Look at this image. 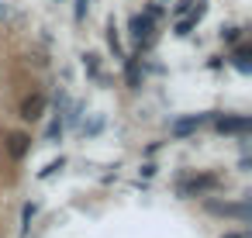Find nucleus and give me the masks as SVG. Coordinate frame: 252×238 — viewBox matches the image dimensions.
Listing matches in <instances>:
<instances>
[{"mask_svg":"<svg viewBox=\"0 0 252 238\" xmlns=\"http://www.w3.org/2000/svg\"><path fill=\"white\" fill-rule=\"evenodd\" d=\"M145 14H149L152 21H159V18H166V7H162V0H152V4L145 7Z\"/></svg>","mask_w":252,"mask_h":238,"instance_id":"4468645a","label":"nucleus"},{"mask_svg":"<svg viewBox=\"0 0 252 238\" xmlns=\"http://www.w3.org/2000/svg\"><path fill=\"white\" fill-rule=\"evenodd\" d=\"M107 45H111V52H114L118 59H125V52H121V38H118V28H114V21L107 25Z\"/></svg>","mask_w":252,"mask_h":238,"instance_id":"9b49d317","label":"nucleus"},{"mask_svg":"<svg viewBox=\"0 0 252 238\" xmlns=\"http://www.w3.org/2000/svg\"><path fill=\"white\" fill-rule=\"evenodd\" d=\"M83 69H87V76H100V56L97 52H87L83 56Z\"/></svg>","mask_w":252,"mask_h":238,"instance_id":"f8f14e48","label":"nucleus"},{"mask_svg":"<svg viewBox=\"0 0 252 238\" xmlns=\"http://www.w3.org/2000/svg\"><path fill=\"white\" fill-rule=\"evenodd\" d=\"M221 179L214 173H204V176H190V179H180L176 183V193L180 197H197V193H207V190H218Z\"/></svg>","mask_w":252,"mask_h":238,"instance_id":"f257e3e1","label":"nucleus"},{"mask_svg":"<svg viewBox=\"0 0 252 238\" xmlns=\"http://www.w3.org/2000/svg\"><path fill=\"white\" fill-rule=\"evenodd\" d=\"M63 166H66V159H56V162H49V166H45V169H42V173H38V176H42V179H45V176H52V173H59V169H63Z\"/></svg>","mask_w":252,"mask_h":238,"instance_id":"2eb2a0df","label":"nucleus"},{"mask_svg":"<svg viewBox=\"0 0 252 238\" xmlns=\"http://www.w3.org/2000/svg\"><path fill=\"white\" fill-rule=\"evenodd\" d=\"M221 238H245V235H238V231H224Z\"/></svg>","mask_w":252,"mask_h":238,"instance_id":"6ab92c4d","label":"nucleus"},{"mask_svg":"<svg viewBox=\"0 0 252 238\" xmlns=\"http://www.w3.org/2000/svg\"><path fill=\"white\" fill-rule=\"evenodd\" d=\"M128 31H131V38L138 42V49H149V45H152V38H156V21H152L149 14H131Z\"/></svg>","mask_w":252,"mask_h":238,"instance_id":"f03ea898","label":"nucleus"},{"mask_svg":"<svg viewBox=\"0 0 252 238\" xmlns=\"http://www.w3.org/2000/svg\"><path fill=\"white\" fill-rule=\"evenodd\" d=\"M28 149H32V138H28L25 131H14V135L7 138V152H11V159H25Z\"/></svg>","mask_w":252,"mask_h":238,"instance_id":"6e6552de","label":"nucleus"},{"mask_svg":"<svg viewBox=\"0 0 252 238\" xmlns=\"http://www.w3.org/2000/svg\"><path fill=\"white\" fill-rule=\"evenodd\" d=\"M211 121L221 135H249L252 131V118H245V114H238V118L235 114H214Z\"/></svg>","mask_w":252,"mask_h":238,"instance_id":"7ed1b4c3","label":"nucleus"},{"mask_svg":"<svg viewBox=\"0 0 252 238\" xmlns=\"http://www.w3.org/2000/svg\"><path fill=\"white\" fill-rule=\"evenodd\" d=\"M35 210H38L35 204H25V207H21V221H25V231H28V224H32V217H35Z\"/></svg>","mask_w":252,"mask_h":238,"instance_id":"dca6fc26","label":"nucleus"},{"mask_svg":"<svg viewBox=\"0 0 252 238\" xmlns=\"http://www.w3.org/2000/svg\"><path fill=\"white\" fill-rule=\"evenodd\" d=\"M204 121H211V114H187V118H176V121L169 124V135H173V138H187V135H193Z\"/></svg>","mask_w":252,"mask_h":238,"instance_id":"20e7f679","label":"nucleus"},{"mask_svg":"<svg viewBox=\"0 0 252 238\" xmlns=\"http://www.w3.org/2000/svg\"><path fill=\"white\" fill-rule=\"evenodd\" d=\"M190 7H193V0H180V4L173 7V18H183V14H190Z\"/></svg>","mask_w":252,"mask_h":238,"instance_id":"f3484780","label":"nucleus"},{"mask_svg":"<svg viewBox=\"0 0 252 238\" xmlns=\"http://www.w3.org/2000/svg\"><path fill=\"white\" fill-rule=\"evenodd\" d=\"M87 11H90V0H76V21H83Z\"/></svg>","mask_w":252,"mask_h":238,"instance_id":"a211bd4d","label":"nucleus"},{"mask_svg":"<svg viewBox=\"0 0 252 238\" xmlns=\"http://www.w3.org/2000/svg\"><path fill=\"white\" fill-rule=\"evenodd\" d=\"M231 66L238 69V73H252V45H235V52H231Z\"/></svg>","mask_w":252,"mask_h":238,"instance_id":"0eeeda50","label":"nucleus"},{"mask_svg":"<svg viewBox=\"0 0 252 238\" xmlns=\"http://www.w3.org/2000/svg\"><path fill=\"white\" fill-rule=\"evenodd\" d=\"M242 35H245V28H238V25L221 28V42H224V45H238V42H242Z\"/></svg>","mask_w":252,"mask_h":238,"instance_id":"9d476101","label":"nucleus"},{"mask_svg":"<svg viewBox=\"0 0 252 238\" xmlns=\"http://www.w3.org/2000/svg\"><path fill=\"white\" fill-rule=\"evenodd\" d=\"M125 80L131 90L142 87V66H138V56H125Z\"/></svg>","mask_w":252,"mask_h":238,"instance_id":"1a4fd4ad","label":"nucleus"},{"mask_svg":"<svg viewBox=\"0 0 252 238\" xmlns=\"http://www.w3.org/2000/svg\"><path fill=\"white\" fill-rule=\"evenodd\" d=\"M45 114V93H32V97H25V104H21V118L25 121H38Z\"/></svg>","mask_w":252,"mask_h":238,"instance_id":"423d86ee","label":"nucleus"},{"mask_svg":"<svg viewBox=\"0 0 252 238\" xmlns=\"http://www.w3.org/2000/svg\"><path fill=\"white\" fill-rule=\"evenodd\" d=\"M63 131H66V124H63V111H56V121L49 124L45 138H49V142H56V138H63Z\"/></svg>","mask_w":252,"mask_h":238,"instance_id":"ddd939ff","label":"nucleus"},{"mask_svg":"<svg viewBox=\"0 0 252 238\" xmlns=\"http://www.w3.org/2000/svg\"><path fill=\"white\" fill-rule=\"evenodd\" d=\"M207 210H211V214H228V217H242V221H249V217H252L249 204H218V200H207Z\"/></svg>","mask_w":252,"mask_h":238,"instance_id":"39448f33","label":"nucleus"},{"mask_svg":"<svg viewBox=\"0 0 252 238\" xmlns=\"http://www.w3.org/2000/svg\"><path fill=\"white\" fill-rule=\"evenodd\" d=\"M0 18H7V4H4V0H0Z\"/></svg>","mask_w":252,"mask_h":238,"instance_id":"aec40b11","label":"nucleus"}]
</instances>
